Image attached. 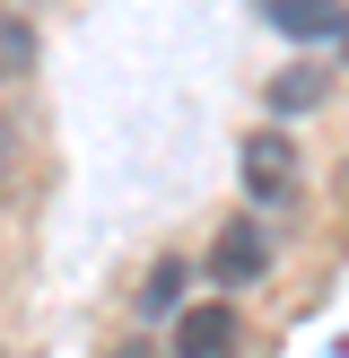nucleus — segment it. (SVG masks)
Returning a JSON list of instances; mask_svg holds the SVG:
<instances>
[{
    "label": "nucleus",
    "mask_w": 349,
    "mask_h": 358,
    "mask_svg": "<svg viewBox=\"0 0 349 358\" xmlns=\"http://www.w3.org/2000/svg\"><path fill=\"white\" fill-rule=\"evenodd\" d=\"M236 175H244V201L279 210V201L297 192V140H288V131H244V149H236Z\"/></svg>",
    "instance_id": "nucleus-1"
},
{
    "label": "nucleus",
    "mask_w": 349,
    "mask_h": 358,
    "mask_svg": "<svg viewBox=\"0 0 349 358\" xmlns=\"http://www.w3.org/2000/svg\"><path fill=\"white\" fill-rule=\"evenodd\" d=\"M262 271H271V236H262L253 219H227L218 245H209V280H218V289H244V280H262Z\"/></svg>",
    "instance_id": "nucleus-2"
},
{
    "label": "nucleus",
    "mask_w": 349,
    "mask_h": 358,
    "mask_svg": "<svg viewBox=\"0 0 349 358\" xmlns=\"http://www.w3.org/2000/svg\"><path fill=\"white\" fill-rule=\"evenodd\" d=\"M227 350H236V306L227 297L174 315V358H227Z\"/></svg>",
    "instance_id": "nucleus-3"
},
{
    "label": "nucleus",
    "mask_w": 349,
    "mask_h": 358,
    "mask_svg": "<svg viewBox=\"0 0 349 358\" xmlns=\"http://www.w3.org/2000/svg\"><path fill=\"white\" fill-rule=\"evenodd\" d=\"M262 17H271L279 35H349L341 0H262Z\"/></svg>",
    "instance_id": "nucleus-4"
},
{
    "label": "nucleus",
    "mask_w": 349,
    "mask_h": 358,
    "mask_svg": "<svg viewBox=\"0 0 349 358\" xmlns=\"http://www.w3.org/2000/svg\"><path fill=\"white\" fill-rule=\"evenodd\" d=\"M27 70H35V27L9 9V0H0V87H9V79H27Z\"/></svg>",
    "instance_id": "nucleus-5"
},
{
    "label": "nucleus",
    "mask_w": 349,
    "mask_h": 358,
    "mask_svg": "<svg viewBox=\"0 0 349 358\" xmlns=\"http://www.w3.org/2000/svg\"><path fill=\"white\" fill-rule=\"evenodd\" d=\"M271 105H279V114H306V105H323V70H288V79H271Z\"/></svg>",
    "instance_id": "nucleus-6"
},
{
    "label": "nucleus",
    "mask_w": 349,
    "mask_h": 358,
    "mask_svg": "<svg viewBox=\"0 0 349 358\" xmlns=\"http://www.w3.org/2000/svg\"><path fill=\"white\" fill-rule=\"evenodd\" d=\"M184 280H192V271H184V262L166 254V262H157V271H149V289H140V315H166L174 297H184Z\"/></svg>",
    "instance_id": "nucleus-7"
},
{
    "label": "nucleus",
    "mask_w": 349,
    "mask_h": 358,
    "mask_svg": "<svg viewBox=\"0 0 349 358\" xmlns=\"http://www.w3.org/2000/svg\"><path fill=\"white\" fill-rule=\"evenodd\" d=\"M0 157H9V122H0Z\"/></svg>",
    "instance_id": "nucleus-8"
}]
</instances>
